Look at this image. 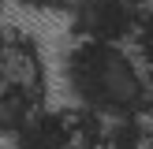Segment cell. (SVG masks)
Here are the masks:
<instances>
[{"mask_svg":"<svg viewBox=\"0 0 153 149\" xmlns=\"http://www.w3.org/2000/svg\"><path fill=\"white\" fill-rule=\"evenodd\" d=\"M64 86L75 108L97 112L105 119H149L153 86L138 56L123 45L75 41L64 56Z\"/></svg>","mask_w":153,"mask_h":149,"instance_id":"1","label":"cell"},{"mask_svg":"<svg viewBox=\"0 0 153 149\" xmlns=\"http://www.w3.org/2000/svg\"><path fill=\"white\" fill-rule=\"evenodd\" d=\"M49 97V71L34 34L22 26L4 30V56H0V127L4 134H19Z\"/></svg>","mask_w":153,"mask_h":149,"instance_id":"2","label":"cell"},{"mask_svg":"<svg viewBox=\"0 0 153 149\" xmlns=\"http://www.w3.org/2000/svg\"><path fill=\"white\" fill-rule=\"evenodd\" d=\"M153 0H79L71 7V30L79 41L127 45L138 37Z\"/></svg>","mask_w":153,"mask_h":149,"instance_id":"3","label":"cell"},{"mask_svg":"<svg viewBox=\"0 0 153 149\" xmlns=\"http://www.w3.org/2000/svg\"><path fill=\"white\" fill-rule=\"evenodd\" d=\"M11 149H79L71 108L67 112L41 108L19 134H11Z\"/></svg>","mask_w":153,"mask_h":149,"instance_id":"4","label":"cell"},{"mask_svg":"<svg viewBox=\"0 0 153 149\" xmlns=\"http://www.w3.org/2000/svg\"><path fill=\"white\" fill-rule=\"evenodd\" d=\"M101 149H153V123L149 119H108Z\"/></svg>","mask_w":153,"mask_h":149,"instance_id":"5","label":"cell"},{"mask_svg":"<svg viewBox=\"0 0 153 149\" xmlns=\"http://www.w3.org/2000/svg\"><path fill=\"white\" fill-rule=\"evenodd\" d=\"M134 56H138L142 71H146V78H149V86H153V7H149L146 22H142L138 37H134Z\"/></svg>","mask_w":153,"mask_h":149,"instance_id":"6","label":"cell"},{"mask_svg":"<svg viewBox=\"0 0 153 149\" xmlns=\"http://www.w3.org/2000/svg\"><path fill=\"white\" fill-rule=\"evenodd\" d=\"M11 4L22 7V11H34V15H52V11H67L71 15V7L79 0H11Z\"/></svg>","mask_w":153,"mask_h":149,"instance_id":"7","label":"cell"}]
</instances>
